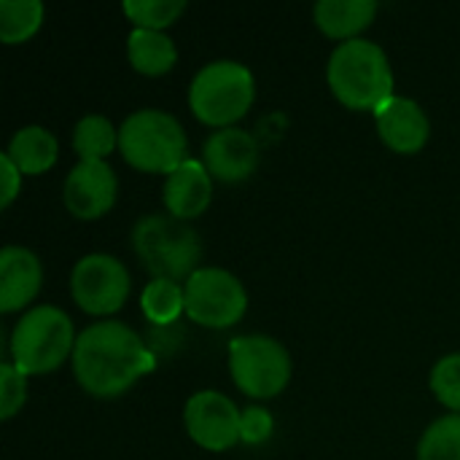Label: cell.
Wrapping results in <instances>:
<instances>
[{
    "label": "cell",
    "instance_id": "9a60e30c",
    "mask_svg": "<svg viewBox=\"0 0 460 460\" xmlns=\"http://www.w3.org/2000/svg\"><path fill=\"white\" fill-rule=\"evenodd\" d=\"M164 210L178 221L199 218L213 202V175L202 164V159H186L175 172L164 178L162 189Z\"/></svg>",
    "mask_w": 460,
    "mask_h": 460
},
{
    "label": "cell",
    "instance_id": "44dd1931",
    "mask_svg": "<svg viewBox=\"0 0 460 460\" xmlns=\"http://www.w3.org/2000/svg\"><path fill=\"white\" fill-rule=\"evenodd\" d=\"M46 19L40 0H0V40L5 46H19L30 40Z\"/></svg>",
    "mask_w": 460,
    "mask_h": 460
},
{
    "label": "cell",
    "instance_id": "cb8c5ba5",
    "mask_svg": "<svg viewBox=\"0 0 460 460\" xmlns=\"http://www.w3.org/2000/svg\"><path fill=\"white\" fill-rule=\"evenodd\" d=\"M429 388L434 399L450 410V415H460V353L442 356L431 367Z\"/></svg>",
    "mask_w": 460,
    "mask_h": 460
},
{
    "label": "cell",
    "instance_id": "603a6c76",
    "mask_svg": "<svg viewBox=\"0 0 460 460\" xmlns=\"http://www.w3.org/2000/svg\"><path fill=\"white\" fill-rule=\"evenodd\" d=\"M418 460H460V415H445L423 431Z\"/></svg>",
    "mask_w": 460,
    "mask_h": 460
},
{
    "label": "cell",
    "instance_id": "484cf974",
    "mask_svg": "<svg viewBox=\"0 0 460 460\" xmlns=\"http://www.w3.org/2000/svg\"><path fill=\"white\" fill-rule=\"evenodd\" d=\"M275 431V418L264 407H245L240 418V442L245 445H264Z\"/></svg>",
    "mask_w": 460,
    "mask_h": 460
},
{
    "label": "cell",
    "instance_id": "7a4b0ae2",
    "mask_svg": "<svg viewBox=\"0 0 460 460\" xmlns=\"http://www.w3.org/2000/svg\"><path fill=\"white\" fill-rule=\"evenodd\" d=\"M326 84L348 111H377L394 97V67L385 49L356 38L340 43L326 62Z\"/></svg>",
    "mask_w": 460,
    "mask_h": 460
},
{
    "label": "cell",
    "instance_id": "277c9868",
    "mask_svg": "<svg viewBox=\"0 0 460 460\" xmlns=\"http://www.w3.org/2000/svg\"><path fill=\"white\" fill-rule=\"evenodd\" d=\"M75 329L65 310L54 305H35L11 329L8 356L11 364L27 377L57 372L75 350Z\"/></svg>",
    "mask_w": 460,
    "mask_h": 460
},
{
    "label": "cell",
    "instance_id": "9c48e42d",
    "mask_svg": "<svg viewBox=\"0 0 460 460\" xmlns=\"http://www.w3.org/2000/svg\"><path fill=\"white\" fill-rule=\"evenodd\" d=\"M132 280L121 259L111 253H86L75 261L70 272V296L73 302L94 318L119 313L129 299Z\"/></svg>",
    "mask_w": 460,
    "mask_h": 460
},
{
    "label": "cell",
    "instance_id": "ffe728a7",
    "mask_svg": "<svg viewBox=\"0 0 460 460\" xmlns=\"http://www.w3.org/2000/svg\"><path fill=\"white\" fill-rule=\"evenodd\" d=\"M140 310L146 315V321L151 326H172L178 323V318L186 313V294H183V283L175 280H162L154 278L143 294H140Z\"/></svg>",
    "mask_w": 460,
    "mask_h": 460
},
{
    "label": "cell",
    "instance_id": "7c38bea8",
    "mask_svg": "<svg viewBox=\"0 0 460 460\" xmlns=\"http://www.w3.org/2000/svg\"><path fill=\"white\" fill-rule=\"evenodd\" d=\"M375 127L383 146L399 156L420 154L431 140V119L418 100L394 94L375 111Z\"/></svg>",
    "mask_w": 460,
    "mask_h": 460
},
{
    "label": "cell",
    "instance_id": "52a82bcc",
    "mask_svg": "<svg viewBox=\"0 0 460 460\" xmlns=\"http://www.w3.org/2000/svg\"><path fill=\"white\" fill-rule=\"evenodd\" d=\"M291 353L270 334H243L229 342L232 383L251 399L267 402L280 396L291 383Z\"/></svg>",
    "mask_w": 460,
    "mask_h": 460
},
{
    "label": "cell",
    "instance_id": "ac0fdd59",
    "mask_svg": "<svg viewBox=\"0 0 460 460\" xmlns=\"http://www.w3.org/2000/svg\"><path fill=\"white\" fill-rule=\"evenodd\" d=\"M127 59L140 75H164L178 62V46L167 32L132 27L127 35Z\"/></svg>",
    "mask_w": 460,
    "mask_h": 460
},
{
    "label": "cell",
    "instance_id": "8fae6325",
    "mask_svg": "<svg viewBox=\"0 0 460 460\" xmlns=\"http://www.w3.org/2000/svg\"><path fill=\"white\" fill-rule=\"evenodd\" d=\"M116 197L119 178L108 162H78L62 183L65 210L78 221L102 218L116 205Z\"/></svg>",
    "mask_w": 460,
    "mask_h": 460
},
{
    "label": "cell",
    "instance_id": "4fadbf2b",
    "mask_svg": "<svg viewBox=\"0 0 460 460\" xmlns=\"http://www.w3.org/2000/svg\"><path fill=\"white\" fill-rule=\"evenodd\" d=\"M259 143L240 127L216 129L202 146V164L218 183H243L259 167Z\"/></svg>",
    "mask_w": 460,
    "mask_h": 460
},
{
    "label": "cell",
    "instance_id": "4316f807",
    "mask_svg": "<svg viewBox=\"0 0 460 460\" xmlns=\"http://www.w3.org/2000/svg\"><path fill=\"white\" fill-rule=\"evenodd\" d=\"M22 172H19V167L3 154L0 156V208H11L13 205V199L19 197V191H22Z\"/></svg>",
    "mask_w": 460,
    "mask_h": 460
},
{
    "label": "cell",
    "instance_id": "e0dca14e",
    "mask_svg": "<svg viewBox=\"0 0 460 460\" xmlns=\"http://www.w3.org/2000/svg\"><path fill=\"white\" fill-rule=\"evenodd\" d=\"M3 154L19 167L22 175H43L57 164L59 143L46 127L27 124L11 135L8 148Z\"/></svg>",
    "mask_w": 460,
    "mask_h": 460
},
{
    "label": "cell",
    "instance_id": "8992f818",
    "mask_svg": "<svg viewBox=\"0 0 460 460\" xmlns=\"http://www.w3.org/2000/svg\"><path fill=\"white\" fill-rule=\"evenodd\" d=\"M256 100L253 73L237 59H213L202 65L189 84V108L194 119L213 129L237 127Z\"/></svg>",
    "mask_w": 460,
    "mask_h": 460
},
{
    "label": "cell",
    "instance_id": "d6986e66",
    "mask_svg": "<svg viewBox=\"0 0 460 460\" xmlns=\"http://www.w3.org/2000/svg\"><path fill=\"white\" fill-rule=\"evenodd\" d=\"M73 151L78 162H105L119 151V127L102 113H89L73 127Z\"/></svg>",
    "mask_w": 460,
    "mask_h": 460
},
{
    "label": "cell",
    "instance_id": "7402d4cb",
    "mask_svg": "<svg viewBox=\"0 0 460 460\" xmlns=\"http://www.w3.org/2000/svg\"><path fill=\"white\" fill-rule=\"evenodd\" d=\"M121 11L135 27L164 32L183 16L186 0H124Z\"/></svg>",
    "mask_w": 460,
    "mask_h": 460
},
{
    "label": "cell",
    "instance_id": "5bb4252c",
    "mask_svg": "<svg viewBox=\"0 0 460 460\" xmlns=\"http://www.w3.org/2000/svg\"><path fill=\"white\" fill-rule=\"evenodd\" d=\"M43 288V264L24 245H5L0 251V313H22Z\"/></svg>",
    "mask_w": 460,
    "mask_h": 460
},
{
    "label": "cell",
    "instance_id": "30bf717a",
    "mask_svg": "<svg viewBox=\"0 0 460 460\" xmlns=\"http://www.w3.org/2000/svg\"><path fill=\"white\" fill-rule=\"evenodd\" d=\"M243 410L221 391H197L183 407L189 439L208 453H226L240 442Z\"/></svg>",
    "mask_w": 460,
    "mask_h": 460
},
{
    "label": "cell",
    "instance_id": "3957f363",
    "mask_svg": "<svg viewBox=\"0 0 460 460\" xmlns=\"http://www.w3.org/2000/svg\"><path fill=\"white\" fill-rule=\"evenodd\" d=\"M129 245L140 267L151 278L186 283L199 270V234L186 221H178L170 213L140 216L129 232Z\"/></svg>",
    "mask_w": 460,
    "mask_h": 460
},
{
    "label": "cell",
    "instance_id": "2e32d148",
    "mask_svg": "<svg viewBox=\"0 0 460 460\" xmlns=\"http://www.w3.org/2000/svg\"><path fill=\"white\" fill-rule=\"evenodd\" d=\"M377 8L375 0H318L313 5V22L326 38L345 43L372 27Z\"/></svg>",
    "mask_w": 460,
    "mask_h": 460
},
{
    "label": "cell",
    "instance_id": "d4e9b609",
    "mask_svg": "<svg viewBox=\"0 0 460 460\" xmlns=\"http://www.w3.org/2000/svg\"><path fill=\"white\" fill-rule=\"evenodd\" d=\"M27 404V375L11 361L0 364V420H11Z\"/></svg>",
    "mask_w": 460,
    "mask_h": 460
},
{
    "label": "cell",
    "instance_id": "6da1fadb",
    "mask_svg": "<svg viewBox=\"0 0 460 460\" xmlns=\"http://www.w3.org/2000/svg\"><path fill=\"white\" fill-rule=\"evenodd\" d=\"M73 377L94 399H116L156 369V353L121 321L86 326L73 350Z\"/></svg>",
    "mask_w": 460,
    "mask_h": 460
},
{
    "label": "cell",
    "instance_id": "5b68a950",
    "mask_svg": "<svg viewBox=\"0 0 460 460\" xmlns=\"http://www.w3.org/2000/svg\"><path fill=\"white\" fill-rule=\"evenodd\" d=\"M119 154L137 172H175L189 156L183 124L159 108H140L119 127Z\"/></svg>",
    "mask_w": 460,
    "mask_h": 460
},
{
    "label": "cell",
    "instance_id": "ba28073f",
    "mask_svg": "<svg viewBox=\"0 0 460 460\" xmlns=\"http://www.w3.org/2000/svg\"><path fill=\"white\" fill-rule=\"evenodd\" d=\"M186 315L202 329H232L248 313V291L224 267H199L186 283Z\"/></svg>",
    "mask_w": 460,
    "mask_h": 460
}]
</instances>
